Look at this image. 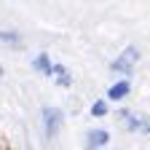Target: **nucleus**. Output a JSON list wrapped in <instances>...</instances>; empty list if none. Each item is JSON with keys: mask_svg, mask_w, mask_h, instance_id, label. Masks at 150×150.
Returning a JSON list of instances; mask_svg holds the SVG:
<instances>
[{"mask_svg": "<svg viewBox=\"0 0 150 150\" xmlns=\"http://www.w3.org/2000/svg\"><path fill=\"white\" fill-rule=\"evenodd\" d=\"M137 62H139V48H137V46H126L115 59H112L110 70L115 72V75H121V78H129V75L134 72Z\"/></svg>", "mask_w": 150, "mask_h": 150, "instance_id": "obj_1", "label": "nucleus"}, {"mask_svg": "<svg viewBox=\"0 0 150 150\" xmlns=\"http://www.w3.org/2000/svg\"><path fill=\"white\" fill-rule=\"evenodd\" d=\"M40 118H43V131H46V137H56V134L62 131V126H64V110L46 105V107L40 110Z\"/></svg>", "mask_w": 150, "mask_h": 150, "instance_id": "obj_2", "label": "nucleus"}, {"mask_svg": "<svg viewBox=\"0 0 150 150\" xmlns=\"http://www.w3.org/2000/svg\"><path fill=\"white\" fill-rule=\"evenodd\" d=\"M110 142V131L107 129H88L83 137V150H105Z\"/></svg>", "mask_w": 150, "mask_h": 150, "instance_id": "obj_3", "label": "nucleus"}, {"mask_svg": "<svg viewBox=\"0 0 150 150\" xmlns=\"http://www.w3.org/2000/svg\"><path fill=\"white\" fill-rule=\"evenodd\" d=\"M129 94H131V81H129V78H118L115 83L107 86V97H105V99H107V102H123Z\"/></svg>", "mask_w": 150, "mask_h": 150, "instance_id": "obj_4", "label": "nucleus"}, {"mask_svg": "<svg viewBox=\"0 0 150 150\" xmlns=\"http://www.w3.org/2000/svg\"><path fill=\"white\" fill-rule=\"evenodd\" d=\"M32 70L40 72V75H46V78H51V75H54V62H51V56H48L46 51L35 54V56H32Z\"/></svg>", "mask_w": 150, "mask_h": 150, "instance_id": "obj_5", "label": "nucleus"}, {"mask_svg": "<svg viewBox=\"0 0 150 150\" xmlns=\"http://www.w3.org/2000/svg\"><path fill=\"white\" fill-rule=\"evenodd\" d=\"M118 118H121V123H123L126 131H142V118L137 115V112H131L129 107L118 110Z\"/></svg>", "mask_w": 150, "mask_h": 150, "instance_id": "obj_6", "label": "nucleus"}, {"mask_svg": "<svg viewBox=\"0 0 150 150\" xmlns=\"http://www.w3.org/2000/svg\"><path fill=\"white\" fill-rule=\"evenodd\" d=\"M54 83L59 86V88H70L72 86V75H70V70L64 67V64H59V62H54Z\"/></svg>", "mask_w": 150, "mask_h": 150, "instance_id": "obj_7", "label": "nucleus"}, {"mask_svg": "<svg viewBox=\"0 0 150 150\" xmlns=\"http://www.w3.org/2000/svg\"><path fill=\"white\" fill-rule=\"evenodd\" d=\"M88 112H91L94 118H105L107 112H110V102L107 99H94L91 107H88Z\"/></svg>", "mask_w": 150, "mask_h": 150, "instance_id": "obj_8", "label": "nucleus"}, {"mask_svg": "<svg viewBox=\"0 0 150 150\" xmlns=\"http://www.w3.org/2000/svg\"><path fill=\"white\" fill-rule=\"evenodd\" d=\"M0 43H8V46H22V35L16 30H0Z\"/></svg>", "mask_w": 150, "mask_h": 150, "instance_id": "obj_9", "label": "nucleus"}, {"mask_svg": "<svg viewBox=\"0 0 150 150\" xmlns=\"http://www.w3.org/2000/svg\"><path fill=\"white\" fill-rule=\"evenodd\" d=\"M142 134H150V115L142 118Z\"/></svg>", "mask_w": 150, "mask_h": 150, "instance_id": "obj_10", "label": "nucleus"}, {"mask_svg": "<svg viewBox=\"0 0 150 150\" xmlns=\"http://www.w3.org/2000/svg\"><path fill=\"white\" fill-rule=\"evenodd\" d=\"M105 150H110V147H105Z\"/></svg>", "mask_w": 150, "mask_h": 150, "instance_id": "obj_11", "label": "nucleus"}]
</instances>
